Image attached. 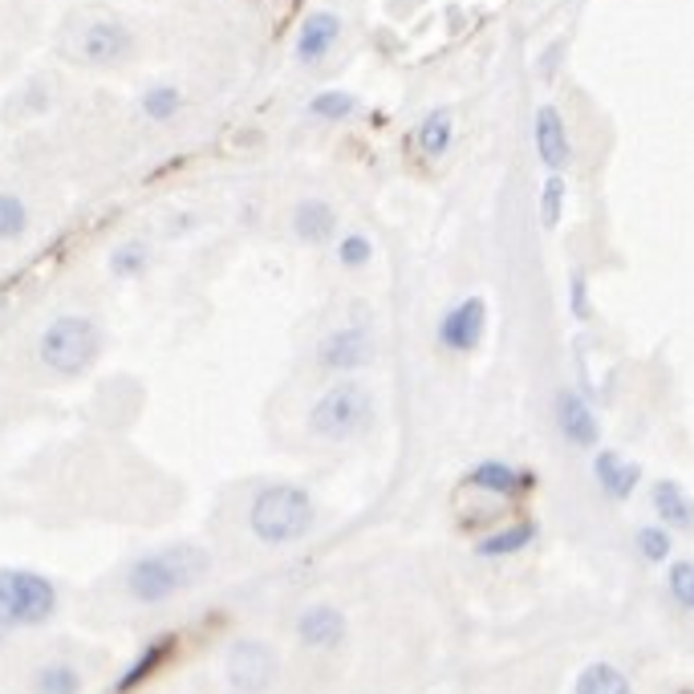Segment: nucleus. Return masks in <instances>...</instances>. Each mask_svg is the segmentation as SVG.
Listing matches in <instances>:
<instances>
[{"label":"nucleus","instance_id":"1","mask_svg":"<svg viewBox=\"0 0 694 694\" xmlns=\"http://www.w3.org/2000/svg\"><path fill=\"white\" fill-rule=\"evenodd\" d=\"M212 568V556L196 549V544H170L158 553L139 556L127 568V593L139 605H163L170 597H179L184 589L199 585Z\"/></svg>","mask_w":694,"mask_h":694},{"label":"nucleus","instance_id":"2","mask_svg":"<svg viewBox=\"0 0 694 694\" xmlns=\"http://www.w3.org/2000/svg\"><path fill=\"white\" fill-rule=\"evenodd\" d=\"M317 525V504L297 483H264L248 504V528L260 544L289 549L305 540Z\"/></svg>","mask_w":694,"mask_h":694},{"label":"nucleus","instance_id":"3","mask_svg":"<svg viewBox=\"0 0 694 694\" xmlns=\"http://www.w3.org/2000/svg\"><path fill=\"white\" fill-rule=\"evenodd\" d=\"M374 395L357 378H341L313 402L309 411V435L321 443H354L374 426Z\"/></svg>","mask_w":694,"mask_h":694},{"label":"nucleus","instance_id":"4","mask_svg":"<svg viewBox=\"0 0 694 694\" xmlns=\"http://www.w3.org/2000/svg\"><path fill=\"white\" fill-rule=\"evenodd\" d=\"M57 613V589L33 568H0V634L45 625Z\"/></svg>","mask_w":694,"mask_h":694},{"label":"nucleus","instance_id":"5","mask_svg":"<svg viewBox=\"0 0 694 694\" xmlns=\"http://www.w3.org/2000/svg\"><path fill=\"white\" fill-rule=\"evenodd\" d=\"M102 333L90 317H57L42 333V362L61 378H78L98 362Z\"/></svg>","mask_w":694,"mask_h":694},{"label":"nucleus","instance_id":"6","mask_svg":"<svg viewBox=\"0 0 694 694\" xmlns=\"http://www.w3.org/2000/svg\"><path fill=\"white\" fill-rule=\"evenodd\" d=\"M224 679L236 694H269L281 679V654L260 638L232 642L224 658Z\"/></svg>","mask_w":694,"mask_h":694},{"label":"nucleus","instance_id":"7","mask_svg":"<svg viewBox=\"0 0 694 694\" xmlns=\"http://www.w3.org/2000/svg\"><path fill=\"white\" fill-rule=\"evenodd\" d=\"M374 357H378V341H374V329L362 321L329 329L326 338L317 341V366L329 374H354V369L369 366Z\"/></svg>","mask_w":694,"mask_h":694},{"label":"nucleus","instance_id":"8","mask_svg":"<svg viewBox=\"0 0 694 694\" xmlns=\"http://www.w3.org/2000/svg\"><path fill=\"white\" fill-rule=\"evenodd\" d=\"M487 329V301L483 297H463L455 301L451 309L439 317V345L447 354H475Z\"/></svg>","mask_w":694,"mask_h":694},{"label":"nucleus","instance_id":"9","mask_svg":"<svg viewBox=\"0 0 694 694\" xmlns=\"http://www.w3.org/2000/svg\"><path fill=\"white\" fill-rule=\"evenodd\" d=\"M553 414H556V431L565 435L568 447H581V451H593L601 443V423H597L593 407L585 402V395H577L573 386L556 390L553 398Z\"/></svg>","mask_w":694,"mask_h":694},{"label":"nucleus","instance_id":"10","mask_svg":"<svg viewBox=\"0 0 694 694\" xmlns=\"http://www.w3.org/2000/svg\"><path fill=\"white\" fill-rule=\"evenodd\" d=\"M468 487L496 499H520L537 487V475L516 468V463H504V459H483V463H475L468 471Z\"/></svg>","mask_w":694,"mask_h":694},{"label":"nucleus","instance_id":"11","mask_svg":"<svg viewBox=\"0 0 694 694\" xmlns=\"http://www.w3.org/2000/svg\"><path fill=\"white\" fill-rule=\"evenodd\" d=\"M297 642L305 650H338L341 642H345V613L338 605H326V601H317V605H305L297 613Z\"/></svg>","mask_w":694,"mask_h":694},{"label":"nucleus","instance_id":"12","mask_svg":"<svg viewBox=\"0 0 694 694\" xmlns=\"http://www.w3.org/2000/svg\"><path fill=\"white\" fill-rule=\"evenodd\" d=\"M532 139H537L540 163L553 170V175H561V170L573 163V142H568L565 118H561V110H556V106H540V110H537Z\"/></svg>","mask_w":694,"mask_h":694},{"label":"nucleus","instance_id":"13","mask_svg":"<svg viewBox=\"0 0 694 694\" xmlns=\"http://www.w3.org/2000/svg\"><path fill=\"white\" fill-rule=\"evenodd\" d=\"M593 480L613 504H625V499L638 492L642 468L634 459H625L622 451H597L593 455Z\"/></svg>","mask_w":694,"mask_h":694},{"label":"nucleus","instance_id":"14","mask_svg":"<svg viewBox=\"0 0 694 694\" xmlns=\"http://www.w3.org/2000/svg\"><path fill=\"white\" fill-rule=\"evenodd\" d=\"M650 508H654V516H658V525H667L670 532H686V537H694V499L682 483H674V480L654 483Z\"/></svg>","mask_w":694,"mask_h":694},{"label":"nucleus","instance_id":"15","mask_svg":"<svg viewBox=\"0 0 694 694\" xmlns=\"http://www.w3.org/2000/svg\"><path fill=\"white\" fill-rule=\"evenodd\" d=\"M127 49H130L127 28L114 25V21H94V25H85L82 37H78V54H82L85 61H98V66L118 61Z\"/></svg>","mask_w":694,"mask_h":694},{"label":"nucleus","instance_id":"16","mask_svg":"<svg viewBox=\"0 0 694 694\" xmlns=\"http://www.w3.org/2000/svg\"><path fill=\"white\" fill-rule=\"evenodd\" d=\"M537 532H540L537 520H511V525L475 540V556H480V561H504V556L525 553L528 544L537 540Z\"/></svg>","mask_w":694,"mask_h":694},{"label":"nucleus","instance_id":"17","mask_svg":"<svg viewBox=\"0 0 694 694\" xmlns=\"http://www.w3.org/2000/svg\"><path fill=\"white\" fill-rule=\"evenodd\" d=\"M341 37V21L333 13H309V21L301 25V37H297V61L305 66H317V61H326L329 49L338 45Z\"/></svg>","mask_w":694,"mask_h":694},{"label":"nucleus","instance_id":"18","mask_svg":"<svg viewBox=\"0 0 694 694\" xmlns=\"http://www.w3.org/2000/svg\"><path fill=\"white\" fill-rule=\"evenodd\" d=\"M293 232H297V240L305 244H326L333 232H338V212H333V203L326 199H301L297 208H293Z\"/></svg>","mask_w":694,"mask_h":694},{"label":"nucleus","instance_id":"19","mask_svg":"<svg viewBox=\"0 0 694 694\" xmlns=\"http://www.w3.org/2000/svg\"><path fill=\"white\" fill-rule=\"evenodd\" d=\"M573 694H634V682L613 662H589L573 682Z\"/></svg>","mask_w":694,"mask_h":694},{"label":"nucleus","instance_id":"20","mask_svg":"<svg viewBox=\"0 0 694 694\" xmlns=\"http://www.w3.org/2000/svg\"><path fill=\"white\" fill-rule=\"evenodd\" d=\"M170 650H175V638H155L151 646H146V650L139 654V658H134V662H130L127 674L118 679V686H114V691H118V694H130L134 686H142V682L151 679V674H155V670L163 667V662H167Z\"/></svg>","mask_w":694,"mask_h":694},{"label":"nucleus","instance_id":"21","mask_svg":"<svg viewBox=\"0 0 694 694\" xmlns=\"http://www.w3.org/2000/svg\"><path fill=\"white\" fill-rule=\"evenodd\" d=\"M451 139H455V122H451V110H431L423 118V127H419V146H423L426 158H443L451 151Z\"/></svg>","mask_w":694,"mask_h":694},{"label":"nucleus","instance_id":"22","mask_svg":"<svg viewBox=\"0 0 694 694\" xmlns=\"http://www.w3.org/2000/svg\"><path fill=\"white\" fill-rule=\"evenodd\" d=\"M33 691L37 694H82V674L70 662H45L33 674Z\"/></svg>","mask_w":694,"mask_h":694},{"label":"nucleus","instance_id":"23","mask_svg":"<svg viewBox=\"0 0 694 694\" xmlns=\"http://www.w3.org/2000/svg\"><path fill=\"white\" fill-rule=\"evenodd\" d=\"M634 549L646 565H667L670 553H674V537H670L667 525H642L634 532Z\"/></svg>","mask_w":694,"mask_h":694},{"label":"nucleus","instance_id":"24","mask_svg":"<svg viewBox=\"0 0 694 694\" xmlns=\"http://www.w3.org/2000/svg\"><path fill=\"white\" fill-rule=\"evenodd\" d=\"M354 110H357V98L345 94V90H321V94L309 102V114L321 118V122H345Z\"/></svg>","mask_w":694,"mask_h":694},{"label":"nucleus","instance_id":"25","mask_svg":"<svg viewBox=\"0 0 694 694\" xmlns=\"http://www.w3.org/2000/svg\"><path fill=\"white\" fill-rule=\"evenodd\" d=\"M667 589L674 597V605L694 613V561H674L667 573Z\"/></svg>","mask_w":694,"mask_h":694},{"label":"nucleus","instance_id":"26","mask_svg":"<svg viewBox=\"0 0 694 694\" xmlns=\"http://www.w3.org/2000/svg\"><path fill=\"white\" fill-rule=\"evenodd\" d=\"M369 256H374V244H369L366 232H345L338 244V260L341 269H366Z\"/></svg>","mask_w":694,"mask_h":694},{"label":"nucleus","instance_id":"27","mask_svg":"<svg viewBox=\"0 0 694 694\" xmlns=\"http://www.w3.org/2000/svg\"><path fill=\"white\" fill-rule=\"evenodd\" d=\"M565 179L561 175H549L544 179V191H540V220L544 227H556L561 224V212H565Z\"/></svg>","mask_w":694,"mask_h":694},{"label":"nucleus","instance_id":"28","mask_svg":"<svg viewBox=\"0 0 694 694\" xmlns=\"http://www.w3.org/2000/svg\"><path fill=\"white\" fill-rule=\"evenodd\" d=\"M28 224L25 215V203L16 196H0V240H13V236H21Z\"/></svg>","mask_w":694,"mask_h":694},{"label":"nucleus","instance_id":"29","mask_svg":"<svg viewBox=\"0 0 694 694\" xmlns=\"http://www.w3.org/2000/svg\"><path fill=\"white\" fill-rule=\"evenodd\" d=\"M142 269H146V244H122V248L110 256L114 277H139Z\"/></svg>","mask_w":694,"mask_h":694},{"label":"nucleus","instance_id":"30","mask_svg":"<svg viewBox=\"0 0 694 694\" xmlns=\"http://www.w3.org/2000/svg\"><path fill=\"white\" fill-rule=\"evenodd\" d=\"M142 110H146V118H155V122H167L170 114L179 110V90L158 85V90H151V94L142 98Z\"/></svg>","mask_w":694,"mask_h":694},{"label":"nucleus","instance_id":"31","mask_svg":"<svg viewBox=\"0 0 694 694\" xmlns=\"http://www.w3.org/2000/svg\"><path fill=\"white\" fill-rule=\"evenodd\" d=\"M568 309L577 321H589V284H585V272H573L568 281Z\"/></svg>","mask_w":694,"mask_h":694}]
</instances>
